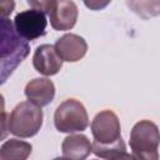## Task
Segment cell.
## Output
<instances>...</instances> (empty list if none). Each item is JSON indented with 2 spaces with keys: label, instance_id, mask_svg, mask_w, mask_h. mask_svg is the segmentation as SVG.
Here are the masks:
<instances>
[{
  "label": "cell",
  "instance_id": "cell-13",
  "mask_svg": "<svg viewBox=\"0 0 160 160\" xmlns=\"http://www.w3.org/2000/svg\"><path fill=\"white\" fill-rule=\"evenodd\" d=\"M125 151H126V145L122 138H120L119 140L111 144H99L96 141L92 142V152L100 159L112 160L119 155L124 154Z\"/></svg>",
  "mask_w": 160,
  "mask_h": 160
},
{
  "label": "cell",
  "instance_id": "cell-17",
  "mask_svg": "<svg viewBox=\"0 0 160 160\" xmlns=\"http://www.w3.org/2000/svg\"><path fill=\"white\" fill-rule=\"evenodd\" d=\"M108 4H109V2H104V4H99V2H85V5H86L88 8L94 9V10H99V9L104 8V6H106Z\"/></svg>",
  "mask_w": 160,
  "mask_h": 160
},
{
  "label": "cell",
  "instance_id": "cell-3",
  "mask_svg": "<svg viewBox=\"0 0 160 160\" xmlns=\"http://www.w3.org/2000/svg\"><path fill=\"white\" fill-rule=\"evenodd\" d=\"M44 114L41 108L30 101L19 102L9 116V132L26 139L36 135L42 125Z\"/></svg>",
  "mask_w": 160,
  "mask_h": 160
},
{
  "label": "cell",
  "instance_id": "cell-9",
  "mask_svg": "<svg viewBox=\"0 0 160 160\" xmlns=\"http://www.w3.org/2000/svg\"><path fill=\"white\" fill-rule=\"evenodd\" d=\"M32 65L38 72L45 76H52L61 70L62 60L56 54L54 45L42 44L38 46L34 52Z\"/></svg>",
  "mask_w": 160,
  "mask_h": 160
},
{
  "label": "cell",
  "instance_id": "cell-16",
  "mask_svg": "<svg viewBox=\"0 0 160 160\" xmlns=\"http://www.w3.org/2000/svg\"><path fill=\"white\" fill-rule=\"evenodd\" d=\"M112 160H138L132 154H128L126 151L124 152V154H121V155H119L118 158H115V159H112Z\"/></svg>",
  "mask_w": 160,
  "mask_h": 160
},
{
  "label": "cell",
  "instance_id": "cell-4",
  "mask_svg": "<svg viewBox=\"0 0 160 160\" xmlns=\"http://www.w3.org/2000/svg\"><path fill=\"white\" fill-rule=\"evenodd\" d=\"M54 125L60 132L84 131L89 126V116L84 104L76 99L64 100L55 110Z\"/></svg>",
  "mask_w": 160,
  "mask_h": 160
},
{
  "label": "cell",
  "instance_id": "cell-18",
  "mask_svg": "<svg viewBox=\"0 0 160 160\" xmlns=\"http://www.w3.org/2000/svg\"><path fill=\"white\" fill-rule=\"evenodd\" d=\"M5 111V99L2 96V94H0V112Z\"/></svg>",
  "mask_w": 160,
  "mask_h": 160
},
{
  "label": "cell",
  "instance_id": "cell-6",
  "mask_svg": "<svg viewBox=\"0 0 160 160\" xmlns=\"http://www.w3.org/2000/svg\"><path fill=\"white\" fill-rule=\"evenodd\" d=\"M12 24L16 34L22 40L32 41L45 35L48 19L42 11L31 8L29 10H24L16 14Z\"/></svg>",
  "mask_w": 160,
  "mask_h": 160
},
{
  "label": "cell",
  "instance_id": "cell-8",
  "mask_svg": "<svg viewBox=\"0 0 160 160\" xmlns=\"http://www.w3.org/2000/svg\"><path fill=\"white\" fill-rule=\"evenodd\" d=\"M54 49L62 61L76 62L85 56L88 51V42L82 36L70 32L59 38Z\"/></svg>",
  "mask_w": 160,
  "mask_h": 160
},
{
  "label": "cell",
  "instance_id": "cell-2",
  "mask_svg": "<svg viewBox=\"0 0 160 160\" xmlns=\"http://www.w3.org/2000/svg\"><path fill=\"white\" fill-rule=\"evenodd\" d=\"M159 128L150 120L138 121L130 131V148L138 160H159Z\"/></svg>",
  "mask_w": 160,
  "mask_h": 160
},
{
  "label": "cell",
  "instance_id": "cell-12",
  "mask_svg": "<svg viewBox=\"0 0 160 160\" xmlns=\"http://www.w3.org/2000/svg\"><path fill=\"white\" fill-rule=\"evenodd\" d=\"M31 151V144L19 139H10L0 146V160H28Z\"/></svg>",
  "mask_w": 160,
  "mask_h": 160
},
{
  "label": "cell",
  "instance_id": "cell-10",
  "mask_svg": "<svg viewBox=\"0 0 160 160\" xmlns=\"http://www.w3.org/2000/svg\"><path fill=\"white\" fill-rule=\"evenodd\" d=\"M25 96L28 101L39 108L49 105L55 98V85L48 78H35L25 86Z\"/></svg>",
  "mask_w": 160,
  "mask_h": 160
},
{
  "label": "cell",
  "instance_id": "cell-19",
  "mask_svg": "<svg viewBox=\"0 0 160 160\" xmlns=\"http://www.w3.org/2000/svg\"><path fill=\"white\" fill-rule=\"evenodd\" d=\"M52 160H70V159H68V158H64V156H59V158H55V159H52Z\"/></svg>",
  "mask_w": 160,
  "mask_h": 160
},
{
  "label": "cell",
  "instance_id": "cell-1",
  "mask_svg": "<svg viewBox=\"0 0 160 160\" xmlns=\"http://www.w3.org/2000/svg\"><path fill=\"white\" fill-rule=\"evenodd\" d=\"M29 54L30 46L16 34L12 21L0 16V85L8 81Z\"/></svg>",
  "mask_w": 160,
  "mask_h": 160
},
{
  "label": "cell",
  "instance_id": "cell-7",
  "mask_svg": "<svg viewBox=\"0 0 160 160\" xmlns=\"http://www.w3.org/2000/svg\"><path fill=\"white\" fill-rule=\"evenodd\" d=\"M91 134L94 141L99 144H111L121 138V125L118 115L111 110H102L91 121Z\"/></svg>",
  "mask_w": 160,
  "mask_h": 160
},
{
  "label": "cell",
  "instance_id": "cell-14",
  "mask_svg": "<svg viewBox=\"0 0 160 160\" xmlns=\"http://www.w3.org/2000/svg\"><path fill=\"white\" fill-rule=\"evenodd\" d=\"M9 135V115L2 111L0 112V141L5 140Z\"/></svg>",
  "mask_w": 160,
  "mask_h": 160
},
{
  "label": "cell",
  "instance_id": "cell-11",
  "mask_svg": "<svg viewBox=\"0 0 160 160\" xmlns=\"http://www.w3.org/2000/svg\"><path fill=\"white\" fill-rule=\"evenodd\" d=\"M61 151L70 160H85L92 152V144L82 134H71L64 139Z\"/></svg>",
  "mask_w": 160,
  "mask_h": 160
},
{
  "label": "cell",
  "instance_id": "cell-5",
  "mask_svg": "<svg viewBox=\"0 0 160 160\" xmlns=\"http://www.w3.org/2000/svg\"><path fill=\"white\" fill-rule=\"evenodd\" d=\"M36 10L42 11L50 19V25L56 31H66L75 26L79 10L74 1H28Z\"/></svg>",
  "mask_w": 160,
  "mask_h": 160
},
{
  "label": "cell",
  "instance_id": "cell-15",
  "mask_svg": "<svg viewBox=\"0 0 160 160\" xmlns=\"http://www.w3.org/2000/svg\"><path fill=\"white\" fill-rule=\"evenodd\" d=\"M15 9V2L12 0H0V16L9 18V15Z\"/></svg>",
  "mask_w": 160,
  "mask_h": 160
}]
</instances>
